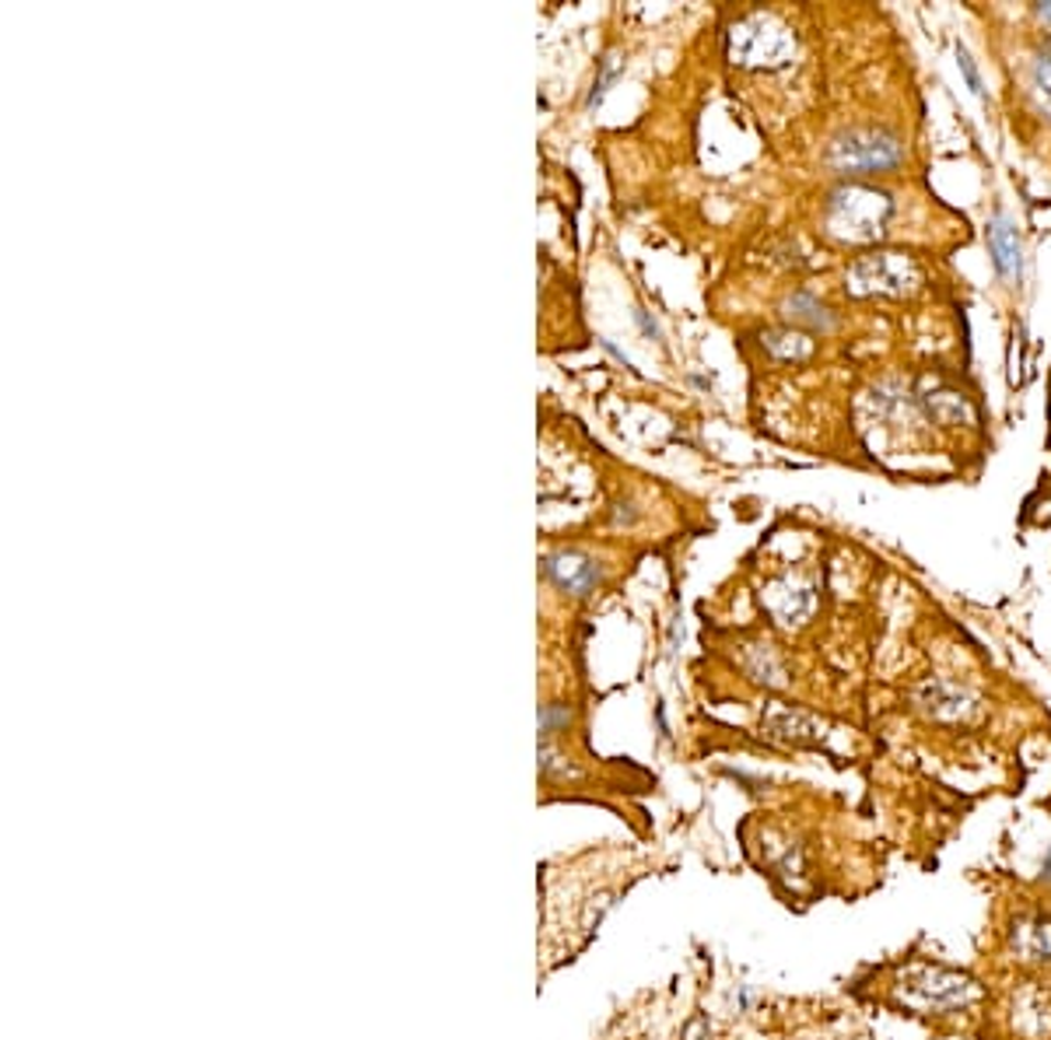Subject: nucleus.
<instances>
[{
	"label": "nucleus",
	"mask_w": 1051,
	"mask_h": 1040,
	"mask_svg": "<svg viewBox=\"0 0 1051 1040\" xmlns=\"http://www.w3.org/2000/svg\"><path fill=\"white\" fill-rule=\"evenodd\" d=\"M894 998L904 1009H915L925 1016H947L957 1009H968L982 998V988L971 974L950 971V967H936V963H918L907 967V971L898 978L894 984Z\"/></svg>",
	"instance_id": "obj_1"
},
{
	"label": "nucleus",
	"mask_w": 1051,
	"mask_h": 1040,
	"mask_svg": "<svg viewBox=\"0 0 1051 1040\" xmlns=\"http://www.w3.org/2000/svg\"><path fill=\"white\" fill-rule=\"evenodd\" d=\"M901 161L904 140L887 127H848L827 148V165L842 175L894 172Z\"/></svg>",
	"instance_id": "obj_2"
},
{
	"label": "nucleus",
	"mask_w": 1051,
	"mask_h": 1040,
	"mask_svg": "<svg viewBox=\"0 0 1051 1040\" xmlns=\"http://www.w3.org/2000/svg\"><path fill=\"white\" fill-rule=\"evenodd\" d=\"M890 214H894V201L883 190L869 186H842L831 193L827 201V225L838 239L848 242H869L887 228Z\"/></svg>",
	"instance_id": "obj_3"
},
{
	"label": "nucleus",
	"mask_w": 1051,
	"mask_h": 1040,
	"mask_svg": "<svg viewBox=\"0 0 1051 1040\" xmlns=\"http://www.w3.org/2000/svg\"><path fill=\"white\" fill-rule=\"evenodd\" d=\"M922 284V271L912 256L904 253H872L862 256L848 266L845 274V288L855 298H869V295H887V298H901L907 292H915Z\"/></svg>",
	"instance_id": "obj_4"
},
{
	"label": "nucleus",
	"mask_w": 1051,
	"mask_h": 1040,
	"mask_svg": "<svg viewBox=\"0 0 1051 1040\" xmlns=\"http://www.w3.org/2000/svg\"><path fill=\"white\" fill-rule=\"evenodd\" d=\"M540 575L547 582H555L561 593L590 596L599 585L603 571L593 558H585V553H579V550H558V553H544L540 558Z\"/></svg>",
	"instance_id": "obj_5"
},
{
	"label": "nucleus",
	"mask_w": 1051,
	"mask_h": 1040,
	"mask_svg": "<svg viewBox=\"0 0 1051 1040\" xmlns=\"http://www.w3.org/2000/svg\"><path fill=\"white\" fill-rule=\"evenodd\" d=\"M989 253H992V263L999 277L1006 281H1020L1024 274V245H1020V231L1013 225V218L1006 210H999L995 218L989 221Z\"/></svg>",
	"instance_id": "obj_6"
},
{
	"label": "nucleus",
	"mask_w": 1051,
	"mask_h": 1040,
	"mask_svg": "<svg viewBox=\"0 0 1051 1040\" xmlns=\"http://www.w3.org/2000/svg\"><path fill=\"white\" fill-rule=\"evenodd\" d=\"M1009 949L1024 963H1051V918L1027 914L1009 928Z\"/></svg>",
	"instance_id": "obj_7"
},
{
	"label": "nucleus",
	"mask_w": 1051,
	"mask_h": 1040,
	"mask_svg": "<svg viewBox=\"0 0 1051 1040\" xmlns=\"http://www.w3.org/2000/svg\"><path fill=\"white\" fill-rule=\"evenodd\" d=\"M918 708L939 722H957V719H968V715L974 711V697L953 684L936 679V684H925L918 690Z\"/></svg>",
	"instance_id": "obj_8"
},
{
	"label": "nucleus",
	"mask_w": 1051,
	"mask_h": 1040,
	"mask_svg": "<svg viewBox=\"0 0 1051 1040\" xmlns=\"http://www.w3.org/2000/svg\"><path fill=\"white\" fill-rule=\"evenodd\" d=\"M1013 1027H1017L1024 1037L1038 1040L1044 1033H1051V995L1048 992H1024L1013 1006Z\"/></svg>",
	"instance_id": "obj_9"
},
{
	"label": "nucleus",
	"mask_w": 1051,
	"mask_h": 1040,
	"mask_svg": "<svg viewBox=\"0 0 1051 1040\" xmlns=\"http://www.w3.org/2000/svg\"><path fill=\"white\" fill-rule=\"evenodd\" d=\"M786 319H792V322H799V327H807V330H813V333H827V330H834V312L827 309V305L821 301V298H813L810 292H796V295H789L786 298Z\"/></svg>",
	"instance_id": "obj_10"
},
{
	"label": "nucleus",
	"mask_w": 1051,
	"mask_h": 1040,
	"mask_svg": "<svg viewBox=\"0 0 1051 1040\" xmlns=\"http://www.w3.org/2000/svg\"><path fill=\"white\" fill-rule=\"evenodd\" d=\"M929 414L943 424H960L971 418V407L960 392L943 389V392H936V397H929Z\"/></svg>",
	"instance_id": "obj_11"
},
{
	"label": "nucleus",
	"mask_w": 1051,
	"mask_h": 1040,
	"mask_svg": "<svg viewBox=\"0 0 1051 1040\" xmlns=\"http://www.w3.org/2000/svg\"><path fill=\"white\" fill-rule=\"evenodd\" d=\"M764 347H768L775 357H796V362H803L813 344H810L803 333L775 330V333H764Z\"/></svg>",
	"instance_id": "obj_12"
},
{
	"label": "nucleus",
	"mask_w": 1051,
	"mask_h": 1040,
	"mask_svg": "<svg viewBox=\"0 0 1051 1040\" xmlns=\"http://www.w3.org/2000/svg\"><path fill=\"white\" fill-rule=\"evenodd\" d=\"M1030 78H1035V88L1044 95V99H1051V46L1048 49H1041L1038 57H1035V67H1030Z\"/></svg>",
	"instance_id": "obj_13"
},
{
	"label": "nucleus",
	"mask_w": 1051,
	"mask_h": 1040,
	"mask_svg": "<svg viewBox=\"0 0 1051 1040\" xmlns=\"http://www.w3.org/2000/svg\"><path fill=\"white\" fill-rule=\"evenodd\" d=\"M957 67H960V75H964V81H968V88L971 92L982 99L985 95V84H982V75H978V67H974V60H971V53L957 43Z\"/></svg>",
	"instance_id": "obj_14"
},
{
	"label": "nucleus",
	"mask_w": 1051,
	"mask_h": 1040,
	"mask_svg": "<svg viewBox=\"0 0 1051 1040\" xmlns=\"http://www.w3.org/2000/svg\"><path fill=\"white\" fill-rule=\"evenodd\" d=\"M614 70H617L614 57H607V60H603V70H599V78L593 81V92H590V99H585V105H590V110H593V105H596V102L603 99V92H607V84H610V78H614Z\"/></svg>",
	"instance_id": "obj_15"
},
{
	"label": "nucleus",
	"mask_w": 1051,
	"mask_h": 1040,
	"mask_svg": "<svg viewBox=\"0 0 1051 1040\" xmlns=\"http://www.w3.org/2000/svg\"><path fill=\"white\" fill-rule=\"evenodd\" d=\"M568 722V711L561 708V705H547L544 711H540V729L544 732H550L555 725H564Z\"/></svg>",
	"instance_id": "obj_16"
},
{
	"label": "nucleus",
	"mask_w": 1051,
	"mask_h": 1040,
	"mask_svg": "<svg viewBox=\"0 0 1051 1040\" xmlns=\"http://www.w3.org/2000/svg\"><path fill=\"white\" fill-rule=\"evenodd\" d=\"M635 322H638V327H641V333H646V336H652V340H659V336H663V333H659V322H655V319H652V316H649L646 309H638V312H635Z\"/></svg>",
	"instance_id": "obj_17"
},
{
	"label": "nucleus",
	"mask_w": 1051,
	"mask_h": 1040,
	"mask_svg": "<svg viewBox=\"0 0 1051 1040\" xmlns=\"http://www.w3.org/2000/svg\"><path fill=\"white\" fill-rule=\"evenodd\" d=\"M599 344H603V351H607V354H614V357H617V362H620V365H628V354H625V351H620L617 344H610V340H599Z\"/></svg>",
	"instance_id": "obj_18"
},
{
	"label": "nucleus",
	"mask_w": 1051,
	"mask_h": 1040,
	"mask_svg": "<svg viewBox=\"0 0 1051 1040\" xmlns=\"http://www.w3.org/2000/svg\"><path fill=\"white\" fill-rule=\"evenodd\" d=\"M1035 11H1038V18H1041L1044 25H1051V4H1038Z\"/></svg>",
	"instance_id": "obj_19"
},
{
	"label": "nucleus",
	"mask_w": 1051,
	"mask_h": 1040,
	"mask_svg": "<svg viewBox=\"0 0 1051 1040\" xmlns=\"http://www.w3.org/2000/svg\"><path fill=\"white\" fill-rule=\"evenodd\" d=\"M1041 876H1044V883H1051V848H1048V858H1044V872H1041Z\"/></svg>",
	"instance_id": "obj_20"
}]
</instances>
